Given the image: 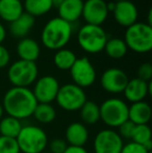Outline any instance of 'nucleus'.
Instances as JSON below:
<instances>
[{
  "label": "nucleus",
  "mask_w": 152,
  "mask_h": 153,
  "mask_svg": "<svg viewBox=\"0 0 152 153\" xmlns=\"http://www.w3.org/2000/svg\"><path fill=\"white\" fill-rule=\"evenodd\" d=\"M128 104L123 99L112 97L99 105L100 120L110 129L118 128L128 120Z\"/></svg>",
  "instance_id": "5"
},
{
  "label": "nucleus",
  "mask_w": 152,
  "mask_h": 153,
  "mask_svg": "<svg viewBox=\"0 0 152 153\" xmlns=\"http://www.w3.org/2000/svg\"><path fill=\"white\" fill-rule=\"evenodd\" d=\"M24 13L20 0H0V18L5 22H13Z\"/></svg>",
  "instance_id": "21"
},
{
  "label": "nucleus",
  "mask_w": 152,
  "mask_h": 153,
  "mask_svg": "<svg viewBox=\"0 0 152 153\" xmlns=\"http://www.w3.org/2000/svg\"><path fill=\"white\" fill-rule=\"evenodd\" d=\"M124 42L128 49L136 53H147L152 49V26L136 22L127 27Z\"/></svg>",
  "instance_id": "4"
},
{
  "label": "nucleus",
  "mask_w": 152,
  "mask_h": 153,
  "mask_svg": "<svg viewBox=\"0 0 152 153\" xmlns=\"http://www.w3.org/2000/svg\"><path fill=\"white\" fill-rule=\"evenodd\" d=\"M113 14L116 22L123 27H129L138 20V8L130 0L118 1L114 3Z\"/></svg>",
  "instance_id": "14"
},
{
  "label": "nucleus",
  "mask_w": 152,
  "mask_h": 153,
  "mask_svg": "<svg viewBox=\"0 0 152 153\" xmlns=\"http://www.w3.org/2000/svg\"><path fill=\"white\" fill-rule=\"evenodd\" d=\"M22 126L23 125L20 120L16 118H13L10 116L2 117V119L0 120V135L16 139Z\"/></svg>",
  "instance_id": "22"
},
{
  "label": "nucleus",
  "mask_w": 152,
  "mask_h": 153,
  "mask_svg": "<svg viewBox=\"0 0 152 153\" xmlns=\"http://www.w3.org/2000/svg\"><path fill=\"white\" fill-rule=\"evenodd\" d=\"M77 57L73 51L70 49L63 48L55 52L54 57H53V62L57 69L62 71H67L71 69Z\"/></svg>",
  "instance_id": "26"
},
{
  "label": "nucleus",
  "mask_w": 152,
  "mask_h": 153,
  "mask_svg": "<svg viewBox=\"0 0 152 153\" xmlns=\"http://www.w3.org/2000/svg\"><path fill=\"white\" fill-rule=\"evenodd\" d=\"M65 1V0H51V2H52V6H54V7H59V5H61L63 2Z\"/></svg>",
  "instance_id": "37"
},
{
  "label": "nucleus",
  "mask_w": 152,
  "mask_h": 153,
  "mask_svg": "<svg viewBox=\"0 0 152 153\" xmlns=\"http://www.w3.org/2000/svg\"><path fill=\"white\" fill-rule=\"evenodd\" d=\"M3 114H4L3 107H2L1 103H0V120H1V119H2V117H3Z\"/></svg>",
  "instance_id": "38"
},
{
  "label": "nucleus",
  "mask_w": 152,
  "mask_h": 153,
  "mask_svg": "<svg viewBox=\"0 0 152 153\" xmlns=\"http://www.w3.org/2000/svg\"><path fill=\"white\" fill-rule=\"evenodd\" d=\"M80 119L85 125H94L100 121L99 105L94 101H87L79 109Z\"/></svg>",
  "instance_id": "24"
},
{
  "label": "nucleus",
  "mask_w": 152,
  "mask_h": 153,
  "mask_svg": "<svg viewBox=\"0 0 152 153\" xmlns=\"http://www.w3.org/2000/svg\"><path fill=\"white\" fill-rule=\"evenodd\" d=\"M73 83L81 89L90 88L96 80V70L87 57L76 59L70 69Z\"/></svg>",
  "instance_id": "10"
},
{
  "label": "nucleus",
  "mask_w": 152,
  "mask_h": 153,
  "mask_svg": "<svg viewBox=\"0 0 152 153\" xmlns=\"http://www.w3.org/2000/svg\"><path fill=\"white\" fill-rule=\"evenodd\" d=\"M151 93H152L151 81L147 82V81L142 80V79L138 78V77L129 79L123 91L125 99L130 103L144 101L145 98L148 95H151Z\"/></svg>",
  "instance_id": "15"
},
{
  "label": "nucleus",
  "mask_w": 152,
  "mask_h": 153,
  "mask_svg": "<svg viewBox=\"0 0 152 153\" xmlns=\"http://www.w3.org/2000/svg\"><path fill=\"white\" fill-rule=\"evenodd\" d=\"M116 1H117V2L118 1H127V0H116Z\"/></svg>",
  "instance_id": "39"
},
{
  "label": "nucleus",
  "mask_w": 152,
  "mask_h": 153,
  "mask_svg": "<svg viewBox=\"0 0 152 153\" xmlns=\"http://www.w3.org/2000/svg\"><path fill=\"white\" fill-rule=\"evenodd\" d=\"M23 7L25 13L36 18L47 14L53 6L51 0H25Z\"/></svg>",
  "instance_id": "23"
},
{
  "label": "nucleus",
  "mask_w": 152,
  "mask_h": 153,
  "mask_svg": "<svg viewBox=\"0 0 152 153\" xmlns=\"http://www.w3.org/2000/svg\"><path fill=\"white\" fill-rule=\"evenodd\" d=\"M77 40L80 48L91 54L101 52L108 41L105 30L99 25L85 24L79 29Z\"/></svg>",
  "instance_id": "6"
},
{
  "label": "nucleus",
  "mask_w": 152,
  "mask_h": 153,
  "mask_svg": "<svg viewBox=\"0 0 152 153\" xmlns=\"http://www.w3.org/2000/svg\"><path fill=\"white\" fill-rule=\"evenodd\" d=\"M48 147L51 153H63L68 147V144L63 139H54L48 143Z\"/></svg>",
  "instance_id": "33"
},
{
  "label": "nucleus",
  "mask_w": 152,
  "mask_h": 153,
  "mask_svg": "<svg viewBox=\"0 0 152 153\" xmlns=\"http://www.w3.org/2000/svg\"><path fill=\"white\" fill-rule=\"evenodd\" d=\"M1 105L7 116L21 121L33 117L38 101L29 88L13 87L4 94Z\"/></svg>",
  "instance_id": "1"
},
{
  "label": "nucleus",
  "mask_w": 152,
  "mask_h": 153,
  "mask_svg": "<svg viewBox=\"0 0 152 153\" xmlns=\"http://www.w3.org/2000/svg\"><path fill=\"white\" fill-rule=\"evenodd\" d=\"M130 141L134 142L136 144L144 146L146 143L152 141L151 140V129L148 124L143 125H136L132 132Z\"/></svg>",
  "instance_id": "28"
},
{
  "label": "nucleus",
  "mask_w": 152,
  "mask_h": 153,
  "mask_svg": "<svg viewBox=\"0 0 152 153\" xmlns=\"http://www.w3.org/2000/svg\"><path fill=\"white\" fill-rule=\"evenodd\" d=\"M71 23L66 22L59 17L53 18L46 23L42 30L41 40L42 43L49 50H59L65 48V46L70 42L72 36Z\"/></svg>",
  "instance_id": "2"
},
{
  "label": "nucleus",
  "mask_w": 152,
  "mask_h": 153,
  "mask_svg": "<svg viewBox=\"0 0 152 153\" xmlns=\"http://www.w3.org/2000/svg\"><path fill=\"white\" fill-rule=\"evenodd\" d=\"M10 54L8 52V50L3 46L2 44H0V69H3L10 64Z\"/></svg>",
  "instance_id": "34"
},
{
  "label": "nucleus",
  "mask_w": 152,
  "mask_h": 153,
  "mask_svg": "<svg viewBox=\"0 0 152 153\" xmlns=\"http://www.w3.org/2000/svg\"><path fill=\"white\" fill-rule=\"evenodd\" d=\"M121 153H150V151H148L143 145L130 141L127 144H124Z\"/></svg>",
  "instance_id": "31"
},
{
  "label": "nucleus",
  "mask_w": 152,
  "mask_h": 153,
  "mask_svg": "<svg viewBox=\"0 0 152 153\" xmlns=\"http://www.w3.org/2000/svg\"><path fill=\"white\" fill-rule=\"evenodd\" d=\"M124 142L114 129L105 128L95 135L93 150L95 153H121Z\"/></svg>",
  "instance_id": "9"
},
{
  "label": "nucleus",
  "mask_w": 152,
  "mask_h": 153,
  "mask_svg": "<svg viewBox=\"0 0 152 153\" xmlns=\"http://www.w3.org/2000/svg\"><path fill=\"white\" fill-rule=\"evenodd\" d=\"M17 53L22 61L36 62L41 54V48L35 40L24 38L21 39L17 44Z\"/></svg>",
  "instance_id": "19"
},
{
  "label": "nucleus",
  "mask_w": 152,
  "mask_h": 153,
  "mask_svg": "<svg viewBox=\"0 0 152 153\" xmlns=\"http://www.w3.org/2000/svg\"><path fill=\"white\" fill-rule=\"evenodd\" d=\"M138 78L144 81H151L152 78V66L149 62H144L138 69Z\"/></svg>",
  "instance_id": "32"
},
{
  "label": "nucleus",
  "mask_w": 152,
  "mask_h": 153,
  "mask_svg": "<svg viewBox=\"0 0 152 153\" xmlns=\"http://www.w3.org/2000/svg\"><path fill=\"white\" fill-rule=\"evenodd\" d=\"M21 153H44L48 147V135L36 125H23L16 137Z\"/></svg>",
  "instance_id": "3"
},
{
  "label": "nucleus",
  "mask_w": 152,
  "mask_h": 153,
  "mask_svg": "<svg viewBox=\"0 0 152 153\" xmlns=\"http://www.w3.org/2000/svg\"><path fill=\"white\" fill-rule=\"evenodd\" d=\"M151 106L145 101L131 103L128 107V120L134 125L148 124L151 119Z\"/></svg>",
  "instance_id": "17"
},
{
  "label": "nucleus",
  "mask_w": 152,
  "mask_h": 153,
  "mask_svg": "<svg viewBox=\"0 0 152 153\" xmlns=\"http://www.w3.org/2000/svg\"><path fill=\"white\" fill-rule=\"evenodd\" d=\"M0 153H21L16 139L0 135Z\"/></svg>",
  "instance_id": "29"
},
{
  "label": "nucleus",
  "mask_w": 152,
  "mask_h": 153,
  "mask_svg": "<svg viewBox=\"0 0 152 153\" xmlns=\"http://www.w3.org/2000/svg\"><path fill=\"white\" fill-rule=\"evenodd\" d=\"M90 137L87 125L82 122H73L67 126L65 130V141L70 146L85 147Z\"/></svg>",
  "instance_id": "16"
},
{
  "label": "nucleus",
  "mask_w": 152,
  "mask_h": 153,
  "mask_svg": "<svg viewBox=\"0 0 152 153\" xmlns=\"http://www.w3.org/2000/svg\"><path fill=\"white\" fill-rule=\"evenodd\" d=\"M61 88L59 82L54 76L45 75L36 80L31 90L38 103H51L55 101L56 95Z\"/></svg>",
  "instance_id": "11"
},
{
  "label": "nucleus",
  "mask_w": 152,
  "mask_h": 153,
  "mask_svg": "<svg viewBox=\"0 0 152 153\" xmlns=\"http://www.w3.org/2000/svg\"><path fill=\"white\" fill-rule=\"evenodd\" d=\"M87 101V94L85 90L74 83H66L61 85L55 98L56 104L66 111H79Z\"/></svg>",
  "instance_id": "8"
},
{
  "label": "nucleus",
  "mask_w": 152,
  "mask_h": 153,
  "mask_svg": "<svg viewBox=\"0 0 152 153\" xmlns=\"http://www.w3.org/2000/svg\"><path fill=\"white\" fill-rule=\"evenodd\" d=\"M6 38V30L5 27L2 25V23H0V44L3 43V41L5 40Z\"/></svg>",
  "instance_id": "36"
},
{
  "label": "nucleus",
  "mask_w": 152,
  "mask_h": 153,
  "mask_svg": "<svg viewBox=\"0 0 152 153\" xmlns=\"http://www.w3.org/2000/svg\"><path fill=\"white\" fill-rule=\"evenodd\" d=\"M103 50L105 51L108 56H110V59H120L126 55L128 48L126 46L124 40L118 38H113L108 39Z\"/></svg>",
  "instance_id": "25"
},
{
  "label": "nucleus",
  "mask_w": 152,
  "mask_h": 153,
  "mask_svg": "<svg viewBox=\"0 0 152 153\" xmlns=\"http://www.w3.org/2000/svg\"><path fill=\"white\" fill-rule=\"evenodd\" d=\"M134 126L136 125L133 124L132 122H130L129 120L125 121L124 123H122L118 129L119 131H117L119 133V135L122 137V140H130L131 139V135H132V132H133V129H134Z\"/></svg>",
  "instance_id": "30"
},
{
  "label": "nucleus",
  "mask_w": 152,
  "mask_h": 153,
  "mask_svg": "<svg viewBox=\"0 0 152 153\" xmlns=\"http://www.w3.org/2000/svg\"><path fill=\"white\" fill-rule=\"evenodd\" d=\"M127 74L119 68H108L102 73L100 85L102 89L110 94H121L127 85Z\"/></svg>",
  "instance_id": "12"
},
{
  "label": "nucleus",
  "mask_w": 152,
  "mask_h": 153,
  "mask_svg": "<svg viewBox=\"0 0 152 153\" xmlns=\"http://www.w3.org/2000/svg\"><path fill=\"white\" fill-rule=\"evenodd\" d=\"M33 117L41 124H50L56 118V111L52 104L38 103Z\"/></svg>",
  "instance_id": "27"
},
{
  "label": "nucleus",
  "mask_w": 152,
  "mask_h": 153,
  "mask_svg": "<svg viewBox=\"0 0 152 153\" xmlns=\"http://www.w3.org/2000/svg\"><path fill=\"white\" fill-rule=\"evenodd\" d=\"M39 69L36 62L19 61L13 62L7 71V78L13 87L29 88L38 79Z\"/></svg>",
  "instance_id": "7"
},
{
  "label": "nucleus",
  "mask_w": 152,
  "mask_h": 153,
  "mask_svg": "<svg viewBox=\"0 0 152 153\" xmlns=\"http://www.w3.org/2000/svg\"><path fill=\"white\" fill-rule=\"evenodd\" d=\"M35 25V18L27 13H23L19 18L10 23V33L18 39L26 38Z\"/></svg>",
  "instance_id": "20"
},
{
  "label": "nucleus",
  "mask_w": 152,
  "mask_h": 153,
  "mask_svg": "<svg viewBox=\"0 0 152 153\" xmlns=\"http://www.w3.org/2000/svg\"><path fill=\"white\" fill-rule=\"evenodd\" d=\"M63 153H89L85 147H78V146H70L66 148V150Z\"/></svg>",
  "instance_id": "35"
},
{
  "label": "nucleus",
  "mask_w": 152,
  "mask_h": 153,
  "mask_svg": "<svg viewBox=\"0 0 152 153\" xmlns=\"http://www.w3.org/2000/svg\"><path fill=\"white\" fill-rule=\"evenodd\" d=\"M108 6L104 0H87L83 2L82 15L87 24L99 25L106 20L108 15Z\"/></svg>",
  "instance_id": "13"
},
{
  "label": "nucleus",
  "mask_w": 152,
  "mask_h": 153,
  "mask_svg": "<svg viewBox=\"0 0 152 153\" xmlns=\"http://www.w3.org/2000/svg\"><path fill=\"white\" fill-rule=\"evenodd\" d=\"M82 8L83 0H65L59 7V18L72 24L81 17Z\"/></svg>",
  "instance_id": "18"
}]
</instances>
